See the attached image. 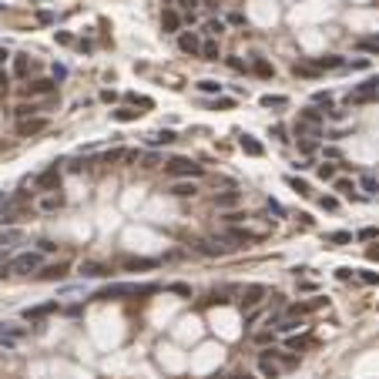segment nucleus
Instances as JSON below:
<instances>
[{
	"mask_svg": "<svg viewBox=\"0 0 379 379\" xmlns=\"http://www.w3.org/2000/svg\"><path fill=\"white\" fill-rule=\"evenodd\" d=\"M228 67H232V71H245V64H242V57H228Z\"/></svg>",
	"mask_w": 379,
	"mask_h": 379,
	"instance_id": "nucleus-50",
	"label": "nucleus"
},
{
	"mask_svg": "<svg viewBox=\"0 0 379 379\" xmlns=\"http://www.w3.org/2000/svg\"><path fill=\"white\" fill-rule=\"evenodd\" d=\"M57 185H61V171H57V165L44 168V171L34 178V188L37 191H57Z\"/></svg>",
	"mask_w": 379,
	"mask_h": 379,
	"instance_id": "nucleus-5",
	"label": "nucleus"
},
{
	"mask_svg": "<svg viewBox=\"0 0 379 379\" xmlns=\"http://www.w3.org/2000/svg\"><path fill=\"white\" fill-rule=\"evenodd\" d=\"M168 292H175V295H185V299H191V285H185V282H171V285H168Z\"/></svg>",
	"mask_w": 379,
	"mask_h": 379,
	"instance_id": "nucleus-31",
	"label": "nucleus"
},
{
	"mask_svg": "<svg viewBox=\"0 0 379 379\" xmlns=\"http://www.w3.org/2000/svg\"><path fill=\"white\" fill-rule=\"evenodd\" d=\"M366 255H369V262H379V245H372V248L366 252Z\"/></svg>",
	"mask_w": 379,
	"mask_h": 379,
	"instance_id": "nucleus-55",
	"label": "nucleus"
},
{
	"mask_svg": "<svg viewBox=\"0 0 379 379\" xmlns=\"http://www.w3.org/2000/svg\"><path fill=\"white\" fill-rule=\"evenodd\" d=\"M362 282H366V285H379V275L376 272H362Z\"/></svg>",
	"mask_w": 379,
	"mask_h": 379,
	"instance_id": "nucleus-49",
	"label": "nucleus"
},
{
	"mask_svg": "<svg viewBox=\"0 0 379 379\" xmlns=\"http://www.w3.org/2000/svg\"><path fill=\"white\" fill-rule=\"evenodd\" d=\"M7 88H11V74H4V71H0V91L7 94Z\"/></svg>",
	"mask_w": 379,
	"mask_h": 379,
	"instance_id": "nucleus-51",
	"label": "nucleus"
},
{
	"mask_svg": "<svg viewBox=\"0 0 379 379\" xmlns=\"http://www.w3.org/2000/svg\"><path fill=\"white\" fill-rule=\"evenodd\" d=\"M201 255H228L235 245H228V238H205V242H198Z\"/></svg>",
	"mask_w": 379,
	"mask_h": 379,
	"instance_id": "nucleus-7",
	"label": "nucleus"
},
{
	"mask_svg": "<svg viewBox=\"0 0 379 379\" xmlns=\"http://www.w3.org/2000/svg\"><path fill=\"white\" fill-rule=\"evenodd\" d=\"M315 104H325V108H329V104H332V94H329V91H315Z\"/></svg>",
	"mask_w": 379,
	"mask_h": 379,
	"instance_id": "nucleus-45",
	"label": "nucleus"
},
{
	"mask_svg": "<svg viewBox=\"0 0 379 379\" xmlns=\"http://www.w3.org/2000/svg\"><path fill=\"white\" fill-rule=\"evenodd\" d=\"M359 238H362V242H376V238H379V228H372V225H369V228H362V232H359Z\"/></svg>",
	"mask_w": 379,
	"mask_h": 379,
	"instance_id": "nucleus-40",
	"label": "nucleus"
},
{
	"mask_svg": "<svg viewBox=\"0 0 379 379\" xmlns=\"http://www.w3.org/2000/svg\"><path fill=\"white\" fill-rule=\"evenodd\" d=\"M27 71H31V57L17 54L14 57V78H27Z\"/></svg>",
	"mask_w": 379,
	"mask_h": 379,
	"instance_id": "nucleus-20",
	"label": "nucleus"
},
{
	"mask_svg": "<svg viewBox=\"0 0 379 379\" xmlns=\"http://www.w3.org/2000/svg\"><path fill=\"white\" fill-rule=\"evenodd\" d=\"M121 158H124V151H121V148H114V151H108V155H101V161L111 165V161H121Z\"/></svg>",
	"mask_w": 379,
	"mask_h": 379,
	"instance_id": "nucleus-44",
	"label": "nucleus"
},
{
	"mask_svg": "<svg viewBox=\"0 0 379 379\" xmlns=\"http://www.w3.org/2000/svg\"><path fill=\"white\" fill-rule=\"evenodd\" d=\"M78 272L84 275V279H101V275H111V268L101 265V262H81Z\"/></svg>",
	"mask_w": 379,
	"mask_h": 379,
	"instance_id": "nucleus-12",
	"label": "nucleus"
},
{
	"mask_svg": "<svg viewBox=\"0 0 379 379\" xmlns=\"http://www.w3.org/2000/svg\"><path fill=\"white\" fill-rule=\"evenodd\" d=\"M37 268H41V255L37 252H21V255H14L11 262L0 265V275H31Z\"/></svg>",
	"mask_w": 379,
	"mask_h": 379,
	"instance_id": "nucleus-2",
	"label": "nucleus"
},
{
	"mask_svg": "<svg viewBox=\"0 0 379 379\" xmlns=\"http://www.w3.org/2000/svg\"><path fill=\"white\" fill-rule=\"evenodd\" d=\"M155 265H158L155 258H128V262H124L128 272H148V268H155Z\"/></svg>",
	"mask_w": 379,
	"mask_h": 379,
	"instance_id": "nucleus-17",
	"label": "nucleus"
},
{
	"mask_svg": "<svg viewBox=\"0 0 379 379\" xmlns=\"http://www.w3.org/2000/svg\"><path fill=\"white\" fill-rule=\"evenodd\" d=\"M7 57H11V54H7V51H4V47H0V64H4V61H7Z\"/></svg>",
	"mask_w": 379,
	"mask_h": 379,
	"instance_id": "nucleus-56",
	"label": "nucleus"
},
{
	"mask_svg": "<svg viewBox=\"0 0 379 379\" xmlns=\"http://www.w3.org/2000/svg\"><path fill=\"white\" fill-rule=\"evenodd\" d=\"M0 349H7V352H11V349H17V342H14L11 335H4V332H0Z\"/></svg>",
	"mask_w": 379,
	"mask_h": 379,
	"instance_id": "nucleus-47",
	"label": "nucleus"
},
{
	"mask_svg": "<svg viewBox=\"0 0 379 379\" xmlns=\"http://www.w3.org/2000/svg\"><path fill=\"white\" fill-rule=\"evenodd\" d=\"M57 205H61V195H47V198L41 201V208H44V212H54Z\"/></svg>",
	"mask_w": 379,
	"mask_h": 379,
	"instance_id": "nucleus-38",
	"label": "nucleus"
},
{
	"mask_svg": "<svg viewBox=\"0 0 379 379\" xmlns=\"http://www.w3.org/2000/svg\"><path fill=\"white\" fill-rule=\"evenodd\" d=\"M258 372L268 379L279 376V362H275V349H265V352H258Z\"/></svg>",
	"mask_w": 379,
	"mask_h": 379,
	"instance_id": "nucleus-8",
	"label": "nucleus"
},
{
	"mask_svg": "<svg viewBox=\"0 0 379 379\" xmlns=\"http://www.w3.org/2000/svg\"><path fill=\"white\" fill-rule=\"evenodd\" d=\"M201 57H205V61H218V41H205V44H201Z\"/></svg>",
	"mask_w": 379,
	"mask_h": 379,
	"instance_id": "nucleus-27",
	"label": "nucleus"
},
{
	"mask_svg": "<svg viewBox=\"0 0 379 379\" xmlns=\"http://www.w3.org/2000/svg\"><path fill=\"white\" fill-rule=\"evenodd\" d=\"M262 295H265V285H248L242 292V309H255L258 302H262Z\"/></svg>",
	"mask_w": 379,
	"mask_h": 379,
	"instance_id": "nucleus-11",
	"label": "nucleus"
},
{
	"mask_svg": "<svg viewBox=\"0 0 379 379\" xmlns=\"http://www.w3.org/2000/svg\"><path fill=\"white\" fill-rule=\"evenodd\" d=\"M335 191H342V195H352V191H356V185H352L349 178H335Z\"/></svg>",
	"mask_w": 379,
	"mask_h": 379,
	"instance_id": "nucleus-34",
	"label": "nucleus"
},
{
	"mask_svg": "<svg viewBox=\"0 0 379 379\" xmlns=\"http://www.w3.org/2000/svg\"><path fill=\"white\" fill-rule=\"evenodd\" d=\"M359 185H362L369 195H376V191H379V185H376V178H372V175H362V181H359Z\"/></svg>",
	"mask_w": 379,
	"mask_h": 379,
	"instance_id": "nucleus-39",
	"label": "nucleus"
},
{
	"mask_svg": "<svg viewBox=\"0 0 379 379\" xmlns=\"http://www.w3.org/2000/svg\"><path fill=\"white\" fill-rule=\"evenodd\" d=\"M319 205H322L325 212H335V208H339V201H335V198H322V201H319Z\"/></svg>",
	"mask_w": 379,
	"mask_h": 379,
	"instance_id": "nucleus-48",
	"label": "nucleus"
},
{
	"mask_svg": "<svg viewBox=\"0 0 379 379\" xmlns=\"http://www.w3.org/2000/svg\"><path fill=\"white\" fill-rule=\"evenodd\" d=\"M312 64L319 71H335V67H342V57H315Z\"/></svg>",
	"mask_w": 379,
	"mask_h": 379,
	"instance_id": "nucleus-25",
	"label": "nucleus"
},
{
	"mask_svg": "<svg viewBox=\"0 0 379 379\" xmlns=\"http://www.w3.org/2000/svg\"><path fill=\"white\" fill-rule=\"evenodd\" d=\"M195 181H178V185H171V195H178V198H191L195 195Z\"/></svg>",
	"mask_w": 379,
	"mask_h": 379,
	"instance_id": "nucleus-22",
	"label": "nucleus"
},
{
	"mask_svg": "<svg viewBox=\"0 0 379 379\" xmlns=\"http://www.w3.org/2000/svg\"><path fill=\"white\" fill-rule=\"evenodd\" d=\"M178 47L185 51V54H201V44H198V37H195V34H181V37H178Z\"/></svg>",
	"mask_w": 379,
	"mask_h": 379,
	"instance_id": "nucleus-15",
	"label": "nucleus"
},
{
	"mask_svg": "<svg viewBox=\"0 0 379 379\" xmlns=\"http://www.w3.org/2000/svg\"><path fill=\"white\" fill-rule=\"evenodd\" d=\"M0 332H4V335H11L14 342H21L24 335H27V329H24V325H14V322H0Z\"/></svg>",
	"mask_w": 379,
	"mask_h": 379,
	"instance_id": "nucleus-19",
	"label": "nucleus"
},
{
	"mask_svg": "<svg viewBox=\"0 0 379 379\" xmlns=\"http://www.w3.org/2000/svg\"><path fill=\"white\" fill-rule=\"evenodd\" d=\"M47 131V118H27V121H17V134L21 138H34V134Z\"/></svg>",
	"mask_w": 379,
	"mask_h": 379,
	"instance_id": "nucleus-9",
	"label": "nucleus"
},
{
	"mask_svg": "<svg viewBox=\"0 0 379 379\" xmlns=\"http://www.w3.org/2000/svg\"><path fill=\"white\" fill-rule=\"evenodd\" d=\"M299 151H302V155H312V151H315V141H312V138H302V141H299Z\"/></svg>",
	"mask_w": 379,
	"mask_h": 379,
	"instance_id": "nucleus-42",
	"label": "nucleus"
},
{
	"mask_svg": "<svg viewBox=\"0 0 379 379\" xmlns=\"http://www.w3.org/2000/svg\"><path fill=\"white\" fill-rule=\"evenodd\" d=\"M198 91H205V94H218V91H222V84H218V81H201Z\"/></svg>",
	"mask_w": 379,
	"mask_h": 379,
	"instance_id": "nucleus-37",
	"label": "nucleus"
},
{
	"mask_svg": "<svg viewBox=\"0 0 379 379\" xmlns=\"http://www.w3.org/2000/svg\"><path fill=\"white\" fill-rule=\"evenodd\" d=\"M67 268H71L67 262H57V265H47L44 272H41V279H64V275H67Z\"/></svg>",
	"mask_w": 379,
	"mask_h": 379,
	"instance_id": "nucleus-18",
	"label": "nucleus"
},
{
	"mask_svg": "<svg viewBox=\"0 0 379 379\" xmlns=\"http://www.w3.org/2000/svg\"><path fill=\"white\" fill-rule=\"evenodd\" d=\"M24 205H27V191L14 195L11 201H4V208H0V225H17L24 218Z\"/></svg>",
	"mask_w": 379,
	"mask_h": 379,
	"instance_id": "nucleus-3",
	"label": "nucleus"
},
{
	"mask_svg": "<svg viewBox=\"0 0 379 379\" xmlns=\"http://www.w3.org/2000/svg\"><path fill=\"white\" fill-rule=\"evenodd\" d=\"M329 242L342 245V242H352V235H349V232H332V235H329Z\"/></svg>",
	"mask_w": 379,
	"mask_h": 379,
	"instance_id": "nucleus-43",
	"label": "nucleus"
},
{
	"mask_svg": "<svg viewBox=\"0 0 379 379\" xmlns=\"http://www.w3.org/2000/svg\"><path fill=\"white\" fill-rule=\"evenodd\" d=\"M305 342H309L305 335H302V339H289V346H292V349H302V346H305Z\"/></svg>",
	"mask_w": 379,
	"mask_h": 379,
	"instance_id": "nucleus-54",
	"label": "nucleus"
},
{
	"mask_svg": "<svg viewBox=\"0 0 379 379\" xmlns=\"http://www.w3.org/2000/svg\"><path fill=\"white\" fill-rule=\"evenodd\" d=\"M315 171H319V178H322V181H332L335 178V165H319Z\"/></svg>",
	"mask_w": 379,
	"mask_h": 379,
	"instance_id": "nucleus-36",
	"label": "nucleus"
},
{
	"mask_svg": "<svg viewBox=\"0 0 379 379\" xmlns=\"http://www.w3.org/2000/svg\"><path fill=\"white\" fill-rule=\"evenodd\" d=\"M198 4H201V0H178V7H181L185 14H191L195 7H198Z\"/></svg>",
	"mask_w": 379,
	"mask_h": 379,
	"instance_id": "nucleus-46",
	"label": "nucleus"
},
{
	"mask_svg": "<svg viewBox=\"0 0 379 379\" xmlns=\"http://www.w3.org/2000/svg\"><path fill=\"white\" fill-rule=\"evenodd\" d=\"M141 161H145V168H155V165H158V155H145Z\"/></svg>",
	"mask_w": 379,
	"mask_h": 379,
	"instance_id": "nucleus-53",
	"label": "nucleus"
},
{
	"mask_svg": "<svg viewBox=\"0 0 379 379\" xmlns=\"http://www.w3.org/2000/svg\"><path fill=\"white\" fill-rule=\"evenodd\" d=\"M262 104H265V108H282V104H285V98H282V94H265V98H262Z\"/></svg>",
	"mask_w": 379,
	"mask_h": 379,
	"instance_id": "nucleus-33",
	"label": "nucleus"
},
{
	"mask_svg": "<svg viewBox=\"0 0 379 379\" xmlns=\"http://www.w3.org/2000/svg\"><path fill=\"white\" fill-rule=\"evenodd\" d=\"M275 329H279V332H295V329H299V319H279Z\"/></svg>",
	"mask_w": 379,
	"mask_h": 379,
	"instance_id": "nucleus-32",
	"label": "nucleus"
},
{
	"mask_svg": "<svg viewBox=\"0 0 379 379\" xmlns=\"http://www.w3.org/2000/svg\"><path fill=\"white\" fill-rule=\"evenodd\" d=\"M178 27H181V14L178 11H165L161 14V31L165 34H175Z\"/></svg>",
	"mask_w": 379,
	"mask_h": 379,
	"instance_id": "nucleus-14",
	"label": "nucleus"
},
{
	"mask_svg": "<svg viewBox=\"0 0 379 379\" xmlns=\"http://www.w3.org/2000/svg\"><path fill=\"white\" fill-rule=\"evenodd\" d=\"M379 98V81H366V84H359L352 94H349V104H369V101Z\"/></svg>",
	"mask_w": 379,
	"mask_h": 379,
	"instance_id": "nucleus-6",
	"label": "nucleus"
},
{
	"mask_svg": "<svg viewBox=\"0 0 379 379\" xmlns=\"http://www.w3.org/2000/svg\"><path fill=\"white\" fill-rule=\"evenodd\" d=\"M37 111H41V108H34V104H21V108H17V121H27V118H34Z\"/></svg>",
	"mask_w": 379,
	"mask_h": 379,
	"instance_id": "nucleus-30",
	"label": "nucleus"
},
{
	"mask_svg": "<svg viewBox=\"0 0 379 379\" xmlns=\"http://www.w3.org/2000/svg\"><path fill=\"white\" fill-rule=\"evenodd\" d=\"M171 141H175V131H158V134H151V138H148V145H151V148L171 145Z\"/></svg>",
	"mask_w": 379,
	"mask_h": 379,
	"instance_id": "nucleus-24",
	"label": "nucleus"
},
{
	"mask_svg": "<svg viewBox=\"0 0 379 379\" xmlns=\"http://www.w3.org/2000/svg\"><path fill=\"white\" fill-rule=\"evenodd\" d=\"M205 31L212 34V37H222V34H225V24L222 21H208V24H205Z\"/></svg>",
	"mask_w": 379,
	"mask_h": 379,
	"instance_id": "nucleus-35",
	"label": "nucleus"
},
{
	"mask_svg": "<svg viewBox=\"0 0 379 379\" xmlns=\"http://www.w3.org/2000/svg\"><path fill=\"white\" fill-rule=\"evenodd\" d=\"M54 88H57L54 78H41V81H31V84L24 88V94H27V98H34V94H54Z\"/></svg>",
	"mask_w": 379,
	"mask_h": 379,
	"instance_id": "nucleus-10",
	"label": "nucleus"
},
{
	"mask_svg": "<svg viewBox=\"0 0 379 379\" xmlns=\"http://www.w3.org/2000/svg\"><path fill=\"white\" fill-rule=\"evenodd\" d=\"M158 285H134V282H114V285H104V289L94 295L98 302L108 299H138V295H155Z\"/></svg>",
	"mask_w": 379,
	"mask_h": 379,
	"instance_id": "nucleus-1",
	"label": "nucleus"
},
{
	"mask_svg": "<svg viewBox=\"0 0 379 379\" xmlns=\"http://www.w3.org/2000/svg\"><path fill=\"white\" fill-rule=\"evenodd\" d=\"M238 201H242V195H238V191H225V195H218V198H215V205H218V208H235Z\"/></svg>",
	"mask_w": 379,
	"mask_h": 379,
	"instance_id": "nucleus-21",
	"label": "nucleus"
},
{
	"mask_svg": "<svg viewBox=\"0 0 379 379\" xmlns=\"http://www.w3.org/2000/svg\"><path fill=\"white\" fill-rule=\"evenodd\" d=\"M51 312H57V302L34 305V309H27V312H24V319H27V322H34V319H44V315H51Z\"/></svg>",
	"mask_w": 379,
	"mask_h": 379,
	"instance_id": "nucleus-13",
	"label": "nucleus"
},
{
	"mask_svg": "<svg viewBox=\"0 0 379 379\" xmlns=\"http://www.w3.org/2000/svg\"><path fill=\"white\" fill-rule=\"evenodd\" d=\"M359 51H369V54H379V41H372V37H362V41H356Z\"/></svg>",
	"mask_w": 379,
	"mask_h": 379,
	"instance_id": "nucleus-29",
	"label": "nucleus"
},
{
	"mask_svg": "<svg viewBox=\"0 0 379 379\" xmlns=\"http://www.w3.org/2000/svg\"><path fill=\"white\" fill-rule=\"evenodd\" d=\"M289 185H292L295 191H299V195H312V191H309V185H305L302 178H289Z\"/></svg>",
	"mask_w": 379,
	"mask_h": 379,
	"instance_id": "nucleus-41",
	"label": "nucleus"
},
{
	"mask_svg": "<svg viewBox=\"0 0 379 379\" xmlns=\"http://www.w3.org/2000/svg\"><path fill=\"white\" fill-rule=\"evenodd\" d=\"M165 171L171 175V178H198L205 168H201V165H195L191 158H171V161L165 165Z\"/></svg>",
	"mask_w": 379,
	"mask_h": 379,
	"instance_id": "nucleus-4",
	"label": "nucleus"
},
{
	"mask_svg": "<svg viewBox=\"0 0 379 379\" xmlns=\"http://www.w3.org/2000/svg\"><path fill=\"white\" fill-rule=\"evenodd\" d=\"M238 145H242V151H245V155H252V158L265 155V148L258 145V141H255V138H252V134H242V141H238Z\"/></svg>",
	"mask_w": 379,
	"mask_h": 379,
	"instance_id": "nucleus-16",
	"label": "nucleus"
},
{
	"mask_svg": "<svg viewBox=\"0 0 379 379\" xmlns=\"http://www.w3.org/2000/svg\"><path fill=\"white\" fill-rule=\"evenodd\" d=\"M138 118H141V111H134V108H118V111H114V121H121V124L138 121Z\"/></svg>",
	"mask_w": 379,
	"mask_h": 379,
	"instance_id": "nucleus-26",
	"label": "nucleus"
},
{
	"mask_svg": "<svg viewBox=\"0 0 379 379\" xmlns=\"http://www.w3.org/2000/svg\"><path fill=\"white\" fill-rule=\"evenodd\" d=\"M252 71H255L258 78H272V74H275V67L268 64L265 57H255V64H252Z\"/></svg>",
	"mask_w": 379,
	"mask_h": 379,
	"instance_id": "nucleus-23",
	"label": "nucleus"
},
{
	"mask_svg": "<svg viewBox=\"0 0 379 379\" xmlns=\"http://www.w3.org/2000/svg\"><path fill=\"white\" fill-rule=\"evenodd\" d=\"M295 74H299V78H319L322 71H319V67L309 61V64H295Z\"/></svg>",
	"mask_w": 379,
	"mask_h": 379,
	"instance_id": "nucleus-28",
	"label": "nucleus"
},
{
	"mask_svg": "<svg viewBox=\"0 0 379 379\" xmlns=\"http://www.w3.org/2000/svg\"><path fill=\"white\" fill-rule=\"evenodd\" d=\"M57 44H74V37H71L67 31H61V34H57Z\"/></svg>",
	"mask_w": 379,
	"mask_h": 379,
	"instance_id": "nucleus-52",
	"label": "nucleus"
},
{
	"mask_svg": "<svg viewBox=\"0 0 379 379\" xmlns=\"http://www.w3.org/2000/svg\"><path fill=\"white\" fill-rule=\"evenodd\" d=\"M232 379H252V376H242V372H238V376H232Z\"/></svg>",
	"mask_w": 379,
	"mask_h": 379,
	"instance_id": "nucleus-57",
	"label": "nucleus"
},
{
	"mask_svg": "<svg viewBox=\"0 0 379 379\" xmlns=\"http://www.w3.org/2000/svg\"><path fill=\"white\" fill-rule=\"evenodd\" d=\"M0 258H4V255H0Z\"/></svg>",
	"mask_w": 379,
	"mask_h": 379,
	"instance_id": "nucleus-58",
	"label": "nucleus"
}]
</instances>
